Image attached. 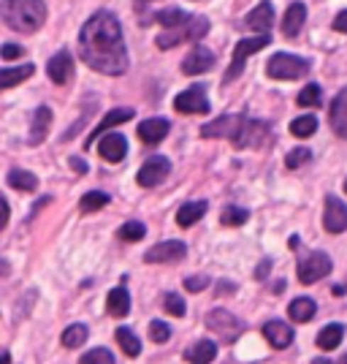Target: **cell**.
I'll use <instances>...</instances> for the list:
<instances>
[{
	"label": "cell",
	"instance_id": "5b68a950",
	"mask_svg": "<svg viewBox=\"0 0 347 364\" xmlns=\"http://www.w3.org/2000/svg\"><path fill=\"white\" fill-rule=\"evenodd\" d=\"M266 74L280 82H290V79H302L309 74V60L287 55V52H277L272 55V60L266 63Z\"/></svg>",
	"mask_w": 347,
	"mask_h": 364
},
{
	"label": "cell",
	"instance_id": "d6986e66",
	"mask_svg": "<svg viewBox=\"0 0 347 364\" xmlns=\"http://www.w3.org/2000/svg\"><path fill=\"white\" fill-rule=\"evenodd\" d=\"M49 125H52V109L49 107H38L35 114H33V125H31V134H28V144L31 147H38L41 141L49 134Z\"/></svg>",
	"mask_w": 347,
	"mask_h": 364
},
{
	"label": "cell",
	"instance_id": "ac0fdd59",
	"mask_svg": "<svg viewBox=\"0 0 347 364\" xmlns=\"http://www.w3.org/2000/svg\"><path fill=\"white\" fill-rule=\"evenodd\" d=\"M131 117H133V109H111V112L106 114L104 120H101V125H98V128L92 131L90 136L84 139V150L90 147V144L95 141V139H101L104 134H109V131H111L114 125H122V122H128Z\"/></svg>",
	"mask_w": 347,
	"mask_h": 364
},
{
	"label": "cell",
	"instance_id": "c3c4849f",
	"mask_svg": "<svg viewBox=\"0 0 347 364\" xmlns=\"http://www.w3.org/2000/svg\"><path fill=\"white\" fill-rule=\"evenodd\" d=\"M233 291H236V286L228 283V280H220V283H217V294H223V296H231Z\"/></svg>",
	"mask_w": 347,
	"mask_h": 364
},
{
	"label": "cell",
	"instance_id": "816d5d0a",
	"mask_svg": "<svg viewBox=\"0 0 347 364\" xmlns=\"http://www.w3.org/2000/svg\"><path fill=\"white\" fill-rule=\"evenodd\" d=\"M0 364H11V356L9 353H0Z\"/></svg>",
	"mask_w": 347,
	"mask_h": 364
},
{
	"label": "cell",
	"instance_id": "7c38bea8",
	"mask_svg": "<svg viewBox=\"0 0 347 364\" xmlns=\"http://www.w3.org/2000/svg\"><path fill=\"white\" fill-rule=\"evenodd\" d=\"M168 171H171V164H168V158H163V155H155V158H150L144 166L138 168V185L141 188H155V185H160V182L168 177Z\"/></svg>",
	"mask_w": 347,
	"mask_h": 364
},
{
	"label": "cell",
	"instance_id": "d590c367",
	"mask_svg": "<svg viewBox=\"0 0 347 364\" xmlns=\"http://www.w3.org/2000/svg\"><path fill=\"white\" fill-rule=\"evenodd\" d=\"M109 201L111 198L106 196L104 191H90V193L82 196V213H98V210H104Z\"/></svg>",
	"mask_w": 347,
	"mask_h": 364
},
{
	"label": "cell",
	"instance_id": "ee69618b",
	"mask_svg": "<svg viewBox=\"0 0 347 364\" xmlns=\"http://www.w3.org/2000/svg\"><path fill=\"white\" fill-rule=\"evenodd\" d=\"M22 52H25V49H22V46H16V44H6L3 49H0V55H3L6 60H16V58H22Z\"/></svg>",
	"mask_w": 347,
	"mask_h": 364
},
{
	"label": "cell",
	"instance_id": "e0dca14e",
	"mask_svg": "<svg viewBox=\"0 0 347 364\" xmlns=\"http://www.w3.org/2000/svg\"><path fill=\"white\" fill-rule=\"evenodd\" d=\"M98 152L109 164H120L122 158H125V152H128V141L120 134H104L101 144H98Z\"/></svg>",
	"mask_w": 347,
	"mask_h": 364
},
{
	"label": "cell",
	"instance_id": "db71d44e",
	"mask_svg": "<svg viewBox=\"0 0 347 364\" xmlns=\"http://www.w3.org/2000/svg\"><path fill=\"white\" fill-rule=\"evenodd\" d=\"M339 364H347V353L342 356V359H339Z\"/></svg>",
	"mask_w": 347,
	"mask_h": 364
},
{
	"label": "cell",
	"instance_id": "30bf717a",
	"mask_svg": "<svg viewBox=\"0 0 347 364\" xmlns=\"http://www.w3.org/2000/svg\"><path fill=\"white\" fill-rule=\"evenodd\" d=\"M244 117L239 114H223V117H217V120L206 122L204 128H201V136L204 139H233L239 136V128H242Z\"/></svg>",
	"mask_w": 347,
	"mask_h": 364
},
{
	"label": "cell",
	"instance_id": "ab89813d",
	"mask_svg": "<svg viewBox=\"0 0 347 364\" xmlns=\"http://www.w3.org/2000/svg\"><path fill=\"white\" fill-rule=\"evenodd\" d=\"M309 158H312V152L307 150V147H296V150L287 152L285 164H287V168H302Z\"/></svg>",
	"mask_w": 347,
	"mask_h": 364
},
{
	"label": "cell",
	"instance_id": "d4e9b609",
	"mask_svg": "<svg viewBox=\"0 0 347 364\" xmlns=\"http://www.w3.org/2000/svg\"><path fill=\"white\" fill-rule=\"evenodd\" d=\"M35 74V65H19V68H0V90H9V87H16L22 82H28L31 76Z\"/></svg>",
	"mask_w": 347,
	"mask_h": 364
},
{
	"label": "cell",
	"instance_id": "f1b7e54d",
	"mask_svg": "<svg viewBox=\"0 0 347 364\" xmlns=\"http://www.w3.org/2000/svg\"><path fill=\"white\" fill-rule=\"evenodd\" d=\"M217 356V346L211 340H198L193 348L187 350V362L190 364H211Z\"/></svg>",
	"mask_w": 347,
	"mask_h": 364
},
{
	"label": "cell",
	"instance_id": "11a10c76",
	"mask_svg": "<svg viewBox=\"0 0 347 364\" xmlns=\"http://www.w3.org/2000/svg\"><path fill=\"white\" fill-rule=\"evenodd\" d=\"M345 193H347V180H345Z\"/></svg>",
	"mask_w": 347,
	"mask_h": 364
},
{
	"label": "cell",
	"instance_id": "ffe728a7",
	"mask_svg": "<svg viewBox=\"0 0 347 364\" xmlns=\"http://www.w3.org/2000/svg\"><path fill=\"white\" fill-rule=\"evenodd\" d=\"M272 22H274V6L269 3V0H263L260 6H255L250 14L244 16V25H247L250 31L266 33L269 28H272Z\"/></svg>",
	"mask_w": 347,
	"mask_h": 364
},
{
	"label": "cell",
	"instance_id": "277c9868",
	"mask_svg": "<svg viewBox=\"0 0 347 364\" xmlns=\"http://www.w3.org/2000/svg\"><path fill=\"white\" fill-rule=\"evenodd\" d=\"M269 44H272L269 33H260V36H253V38H242V41L236 44V49H233V60H231V68H228L226 76H223V85H231L233 79H239V74L244 71L247 58H253L255 52L266 49Z\"/></svg>",
	"mask_w": 347,
	"mask_h": 364
},
{
	"label": "cell",
	"instance_id": "603a6c76",
	"mask_svg": "<svg viewBox=\"0 0 347 364\" xmlns=\"http://www.w3.org/2000/svg\"><path fill=\"white\" fill-rule=\"evenodd\" d=\"M304 22H307V6H304V3L287 6L285 19H282V31H285L287 38H296L299 31L304 28Z\"/></svg>",
	"mask_w": 347,
	"mask_h": 364
},
{
	"label": "cell",
	"instance_id": "e575fe53",
	"mask_svg": "<svg viewBox=\"0 0 347 364\" xmlns=\"http://www.w3.org/2000/svg\"><path fill=\"white\" fill-rule=\"evenodd\" d=\"M220 220H223V226H244L247 220H250V213L244 210V207H236V204H228L223 215H220Z\"/></svg>",
	"mask_w": 347,
	"mask_h": 364
},
{
	"label": "cell",
	"instance_id": "60d3db41",
	"mask_svg": "<svg viewBox=\"0 0 347 364\" xmlns=\"http://www.w3.org/2000/svg\"><path fill=\"white\" fill-rule=\"evenodd\" d=\"M163 304H166V310L171 313V316H177V318H182L184 313H187V307H184V299H182L180 294H166V299H163Z\"/></svg>",
	"mask_w": 347,
	"mask_h": 364
},
{
	"label": "cell",
	"instance_id": "1f68e13d",
	"mask_svg": "<svg viewBox=\"0 0 347 364\" xmlns=\"http://www.w3.org/2000/svg\"><path fill=\"white\" fill-rule=\"evenodd\" d=\"M187 19H190V14H184L182 9H163V11H158V14H155V22H158V25H163V31L177 28V25L187 22Z\"/></svg>",
	"mask_w": 347,
	"mask_h": 364
},
{
	"label": "cell",
	"instance_id": "836d02e7",
	"mask_svg": "<svg viewBox=\"0 0 347 364\" xmlns=\"http://www.w3.org/2000/svg\"><path fill=\"white\" fill-rule=\"evenodd\" d=\"M317 131V117L315 114H304V117H296V120L290 122V134L299 139H307L312 136Z\"/></svg>",
	"mask_w": 347,
	"mask_h": 364
},
{
	"label": "cell",
	"instance_id": "8992f818",
	"mask_svg": "<svg viewBox=\"0 0 347 364\" xmlns=\"http://www.w3.org/2000/svg\"><path fill=\"white\" fill-rule=\"evenodd\" d=\"M206 329L214 334H220L226 343H233L239 334L244 332V323L233 313H228L223 307H214L206 313Z\"/></svg>",
	"mask_w": 347,
	"mask_h": 364
},
{
	"label": "cell",
	"instance_id": "8fae6325",
	"mask_svg": "<svg viewBox=\"0 0 347 364\" xmlns=\"http://www.w3.org/2000/svg\"><path fill=\"white\" fill-rule=\"evenodd\" d=\"M184 256H187L184 242L168 240V242H160V245H155V247H150V250L144 253V261H147V264H177V261H182Z\"/></svg>",
	"mask_w": 347,
	"mask_h": 364
},
{
	"label": "cell",
	"instance_id": "d6a6232c",
	"mask_svg": "<svg viewBox=\"0 0 347 364\" xmlns=\"http://www.w3.org/2000/svg\"><path fill=\"white\" fill-rule=\"evenodd\" d=\"M117 343H120L122 350H125V353H128L131 359H133V356H138V353H141V340H138L136 334L131 332L128 326H120V329H117Z\"/></svg>",
	"mask_w": 347,
	"mask_h": 364
},
{
	"label": "cell",
	"instance_id": "52a82bcc",
	"mask_svg": "<svg viewBox=\"0 0 347 364\" xmlns=\"http://www.w3.org/2000/svg\"><path fill=\"white\" fill-rule=\"evenodd\" d=\"M272 136V125L263 120H247L244 117L242 128H239V136L233 139V147H239V150H258V147H263L266 141Z\"/></svg>",
	"mask_w": 347,
	"mask_h": 364
},
{
	"label": "cell",
	"instance_id": "4fadbf2b",
	"mask_svg": "<svg viewBox=\"0 0 347 364\" xmlns=\"http://www.w3.org/2000/svg\"><path fill=\"white\" fill-rule=\"evenodd\" d=\"M323 226H326L329 234H342V231H347V204H342L336 196L326 198Z\"/></svg>",
	"mask_w": 347,
	"mask_h": 364
},
{
	"label": "cell",
	"instance_id": "7402d4cb",
	"mask_svg": "<svg viewBox=\"0 0 347 364\" xmlns=\"http://www.w3.org/2000/svg\"><path fill=\"white\" fill-rule=\"evenodd\" d=\"M263 337L272 343V348H287L290 343H293V329L282 323V321H269L266 326H263Z\"/></svg>",
	"mask_w": 347,
	"mask_h": 364
},
{
	"label": "cell",
	"instance_id": "9a60e30c",
	"mask_svg": "<svg viewBox=\"0 0 347 364\" xmlns=\"http://www.w3.org/2000/svg\"><path fill=\"white\" fill-rule=\"evenodd\" d=\"M46 74L55 85H68L74 76V58L68 52H57L52 60L46 63Z\"/></svg>",
	"mask_w": 347,
	"mask_h": 364
},
{
	"label": "cell",
	"instance_id": "681fc988",
	"mask_svg": "<svg viewBox=\"0 0 347 364\" xmlns=\"http://www.w3.org/2000/svg\"><path fill=\"white\" fill-rule=\"evenodd\" d=\"M71 166H74L76 171H87V166H84V164H82L79 158H71Z\"/></svg>",
	"mask_w": 347,
	"mask_h": 364
},
{
	"label": "cell",
	"instance_id": "9c48e42d",
	"mask_svg": "<svg viewBox=\"0 0 347 364\" xmlns=\"http://www.w3.org/2000/svg\"><path fill=\"white\" fill-rule=\"evenodd\" d=\"M174 109L180 114H209V98H206V90L196 85V87H187L184 92H180L174 98Z\"/></svg>",
	"mask_w": 347,
	"mask_h": 364
},
{
	"label": "cell",
	"instance_id": "f5cc1de1",
	"mask_svg": "<svg viewBox=\"0 0 347 364\" xmlns=\"http://www.w3.org/2000/svg\"><path fill=\"white\" fill-rule=\"evenodd\" d=\"M312 364H334L331 359H326V356H320V359H315Z\"/></svg>",
	"mask_w": 347,
	"mask_h": 364
},
{
	"label": "cell",
	"instance_id": "5bb4252c",
	"mask_svg": "<svg viewBox=\"0 0 347 364\" xmlns=\"http://www.w3.org/2000/svg\"><path fill=\"white\" fill-rule=\"evenodd\" d=\"M211 65H214V52H209L206 46H193V52L182 60V74H204V71H209Z\"/></svg>",
	"mask_w": 347,
	"mask_h": 364
},
{
	"label": "cell",
	"instance_id": "f907efd6",
	"mask_svg": "<svg viewBox=\"0 0 347 364\" xmlns=\"http://www.w3.org/2000/svg\"><path fill=\"white\" fill-rule=\"evenodd\" d=\"M331 294H334V296H342V294H345V286H334Z\"/></svg>",
	"mask_w": 347,
	"mask_h": 364
},
{
	"label": "cell",
	"instance_id": "f35d334b",
	"mask_svg": "<svg viewBox=\"0 0 347 364\" xmlns=\"http://www.w3.org/2000/svg\"><path fill=\"white\" fill-rule=\"evenodd\" d=\"M79 364H114V353L109 348H92L79 359Z\"/></svg>",
	"mask_w": 347,
	"mask_h": 364
},
{
	"label": "cell",
	"instance_id": "bcb514c9",
	"mask_svg": "<svg viewBox=\"0 0 347 364\" xmlns=\"http://www.w3.org/2000/svg\"><path fill=\"white\" fill-rule=\"evenodd\" d=\"M269 269H272V261H269V258H263V261L258 264L255 277H258V280H266V277H269Z\"/></svg>",
	"mask_w": 347,
	"mask_h": 364
},
{
	"label": "cell",
	"instance_id": "74e56055",
	"mask_svg": "<svg viewBox=\"0 0 347 364\" xmlns=\"http://www.w3.org/2000/svg\"><path fill=\"white\" fill-rule=\"evenodd\" d=\"M117 234H120V240H125V242H141V240L147 237V226L138 223V220H131V223L120 226Z\"/></svg>",
	"mask_w": 347,
	"mask_h": 364
},
{
	"label": "cell",
	"instance_id": "b9f144b4",
	"mask_svg": "<svg viewBox=\"0 0 347 364\" xmlns=\"http://www.w3.org/2000/svg\"><path fill=\"white\" fill-rule=\"evenodd\" d=\"M150 337H152V343H168V337H171L168 323H163V321H152V323H150Z\"/></svg>",
	"mask_w": 347,
	"mask_h": 364
},
{
	"label": "cell",
	"instance_id": "2e32d148",
	"mask_svg": "<svg viewBox=\"0 0 347 364\" xmlns=\"http://www.w3.org/2000/svg\"><path fill=\"white\" fill-rule=\"evenodd\" d=\"M168 131H171V122L163 120V117H152V120L138 122V139L144 144H160L168 136Z\"/></svg>",
	"mask_w": 347,
	"mask_h": 364
},
{
	"label": "cell",
	"instance_id": "7dc6e473",
	"mask_svg": "<svg viewBox=\"0 0 347 364\" xmlns=\"http://www.w3.org/2000/svg\"><path fill=\"white\" fill-rule=\"evenodd\" d=\"M334 31L347 33V9H345V11H339V14H336V19H334Z\"/></svg>",
	"mask_w": 347,
	"mask_h": 364
},
{
	"label": "cell",
	"instance_id": "83f0119b",
	"mask_svg": "<svg viewBox=\"0 0 347 364\" xmlns=\"http://www.w3.org/2000/svg\"><path fill=\"white\" fill-rule=\"evenodd\" d=\"M342 337H345V326L342 323H329V326H323L320 334H317V348L334 350L342 343Z\"/></svg>",
	"mask_w": 347,
	"mask_h": 364
},
{
	"label": "cell",
	"instance_id": "4316f807",
	"mask_svg": "<svg viewBox=\"0 0 347 364\" xmlns=\"http://www.w3.org/2000/svg\"><path fill=\"white\" fill-rule=\"evenodd\" d=\"M106 310H109V316H114V318L128 316V313H131V294L125 289H111L109 291V299H106Z\"/></svg>",
	"mask_w": 347,
	"mask_h": 364
},
{
	"label": "cell",
	"instance_id": "6da1fadb",
	"mask_svg": "<svg viewBox=\"0 0 347 364\" xmlns=\"http://www.w3.org/2000/svg\"><path fill=\"white\" fill-rule=\"evenodd\" d=\"M79 49H82V60L98 74L122 76L131 68L122 25L111 11H95L84 22L79 33Z\"/></svg>",
	"mask_w": 347,
	"mask_h": 364
},
{
	"label": "cell",
	"instance_id": "484cf974",
	"mask_svg": "<svg viewBox=\"0 0 347 364\" xmlns=\"http://www.w3.org/2000/svg\"><path fill=\"white\" fill-rule=\"evenodd\" d=\"M287 316L296 321V323H307V321H312L317 316L315 299H309V296H299V299H293L290 307H287Z\"/></svg>",
	"mask_w": 347,
	"mask_h": 364
},
{
	"label": "cell",
	"instance_id": "3957f363",
	"mask_svg": "<svg viewBox=\"0 0 347 364\" xmlns=\"http://www.w3.org/2000/svg\"><path fill=\"white\" fill-rule=\"evenodd\" d=\"M206 33H209V19L206 16H190L187 22L160 33L158 36V46L160 49H171V46H180L184 41H201Z\"/></svg>",
	"mask_w": 347,
	"mask_h": 364
},
{
	"label": "cell",
	"instance_id": "7bdbcfd3",
	"mask_svg": "<svg viewBox=\"0 0 347 364\" xmlns=\"http://www.w3.org/2000/svg\"><path fill=\"white\" fill-rule=\"evenodd\" d=\"M209 286V277L206 274H193V277H184V289L190 291V294H198V291H204Z\"/></svg>",
	"mask_w": 347,
	"mask_h": 364
},
{
	"label": "cell",
	"instance_id": "f546056e",
	"mask_svg": "<svg viewBox=\"0 0 347 364\" xmlns=\"http://www.w3.org/2000/svg\"><path fill=\"white\" fill-rule=\"evenodd\" d=\"M6 182H9L14 191H25V193H33V191L38 188V177H35L33 171H25V168H11Z\"/></svg>",
	"mask_w": 347,
	"mask_h": 364
},
{
	"label": "cell",
	"instance_id": "ba28073f",
	"mask_svg": "<svg viewBox=\"0 0 347 364\" xmlns=\"http://www.w3.org/2000/svg\"><path fill=\"white\" fill-rule=\"evenodd\" d=\"M329 272H331V258L320 250H312L309 256L299 261V280L304 286H312L317 280H323Z\"/></svg>",
	"mask_w": 347,
	"mask_h": 364
},
{
	"label": "cell",
	"instance_id": "4dcf8cb0",
	"mask_svg": "<svg viewBox=\"0 0 347 364\" xmlns=\"http://www.w3.org/2000/svg\"><path fill=\"white\" fill-rule=\"evenodd\" d=\"M87 337H90V332H87L84 323H71V326L62 332V346H65V348H79V346L87 343Z\"/></svg>",
	"mask_w": 347,
	"mask_h": 364
},
{
	"label": "cell",
	"instance_id": "7a4b0ae2",
	"mask_svg": "<svg viewBox=\"0 0 347 364\" xmlns=\"http://www.w3.org/2000/svg\"><path fill=\"white\" fill-rule=\"evenodd\" d=\"M0 16L11 31L35 33L46 22V6L44 0H3Z\"/></svg>",
	"mask_w": 347,
	"mask_h": 364
},
{
	"label": "cell",
	"instance_id": "44dd1931",
	"mask_svg": "<svg viewBox=\"0 0 347 364\" xmlns=\"http://www.w3.org/2000/svg\"><path fill=\"white\" fill-rule=\"evenodd\" d=\"M331 128H334V134H336V136L347 141V87H342V90H339V95L334 98V104H331Z\"/></svg>",
	"mask_w": 347,
	"mask_h": 364
},
{
	"label": "cell",
	"instance_id": "f6af8a7d",
	"mask_svg": "<svg viewBox=\"0 0 347 364\" xmlns=\"http://www.w3.org/2000/svg\"><path fill=\"white\" fill-rule=\"evenodd\" d=\"M9 218H11V207H9V201L0 196V231L9 226Z\"/></svg>",
	"mask_w": 347,
	"mask_h": 364
},
{
	"label": "cell",
	"instance_id": "cb8c5ba5",
	"mask_svg": "<svg viewBox=\"0 0 347 364\" xmlns=\"http://www.w3.org/2000/svg\"><path fill=\"white\" fill-rule=\"evenodd\" d=\"M206 201H187V204H182L180 210H177V226L182 228H190L196 226L198 220L206 215Z\"/></svg>",
	"mask_w": 347,
	"mask_h": 364
},
{
	"label": "cell",
	"instance_id": "8d00e7d4",
	"mask_svg": "<svg viewBox=\"0 0 347 364\" xmlns=\"http://www.w3.org/2000/svg\"><path fill=\"white\" fill-rule=\"evenodd\" d=\"M299 107H304V109H312V107H320L323 104V90L317 87V85H307L302 92H299Z\"/></svg>",
	"mask_w": 347,
	"mask_h": 364
}]
</instances>
